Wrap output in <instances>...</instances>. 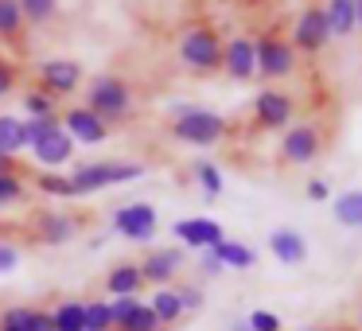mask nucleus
Segmentation results:
<instances>
[{"label":"nucleus","mask_w":362,"mask_h":331,"mask_svg":"<svg viewBox=\"0 0 362 331\" xmlns=\"http://www.w3.org/2000/svg\"><path fill=\"white\" fill-rule=\"evenodd\" d=\"M148 308H152V315H156L160 331H164V327H175V323L183 320V308H180L175 289H156V292H152V300H148Z\"/></svg>","instance_id":"obj_20"},{"label":"nucleus","mask_w":362,"mask_h":331,"mask_svg":"<svg viewBox=\"0 0 362 331\" xmlns=\"http://www.w3.org/2000/svg\"><path fill=\"white\" fill-rule=\"evenodd\" d=\"M304 331H358V327H354V323H335V327H320V323H315V327H304Z\"/></svg>","instance_id":"obj_41"},{"label":"nucleus","mask_w":362,"mask_h":331,"mask_svg":"<svg viewBox=\"0 0 362 331\" xmlns=\"http://www.w3.org/2000/svg\"><path fill=\"white\" fill-rule=\"evenodd\" d=\"M141 277H144V284H156V289H168V284L175 281V273H180V265H183V253L180 250H148L141 261Z\"/></svg>","instance_id":"obj_14"},{"label":"nucleus","mask_w":362,"mask_h":331,"mask_svg":"<svg viewBox=\"0 0 362 331\" xmlns=\"http://www.w3.org/2000/svg\"><path fill=\"white\" fill-rule=\"evenodd\" d=\"M20 265V250L12 242H0V273H12Z\"/></svg>","instance_id":"obj_38"},{"label":"nucleus","mask_w":362,"mask_h":331,"mask_svg":"<svg viewBox=\"0 0 362 331\" xmlns=\"http://www.w3.org/2000/svg\"><path fill=\"white\" fill-rule=\"evenodd\" d=\"M269 253L288 269L308 265V242H304V234L292 230V226H276L273 234H269Z\"/></svg>","instance_id":"obj_15"},{"label":"nucleus","mask_w":362,"mask_h":331,"mask_svg":"<svg viewBox=\"0 0 362 331\" xmlns=\"http://www.w3.org/2000/svg\"><path fill=\"white\" fill-rule=\"evenodd\" d=\"M292 117H296V98L284 90H261L253 98V125L257 129H288Z\"/></svg>","instance_id":"obj_7"},{"label":"nucleus","mask_w":362,"mask_h":331,"mask_svg":"<svg viewBox=\"0 0 362 331\" xmlns=\"http://www.w3.org/2000/svg\"><path fill=\"white\" fill-rule=\"evenodd\" d=\"M82 323H86V331H113L110 304H105V300H86V308H82Z\"/></svg>","instance_id":"obj_27"},{"label":"nucleus","mask_w":362,"mask_h":331,"mask_svg":"<svg viewBox=\"0 0 362 331\" xmlns=\"http://www.w3.org/2000/svg\"><path fill=\"white\" fill-rule=\"evenodd\" d=\"M105 304H110V320H113V327H121V323H125L129 315H133V308L141 304V300H136V296H113V300H105Z\"/></svg>","instance_id":"obj_34"},{"label":"nucleus","mask_w":362,"mask_h":331,"mask_svg":"<svg viewBox=\"0 0 362 331\" xmlns=\"http://www.w3.org/2000/svg\"><path fill=\"white\" fill-rule=\"evenodd\" d=\"M24 24H47L51 16L59 12V0H16Z\"/></svg>","instance_id":"obj_26"},{"label":"nucleus","mask_w":362,"mask_h":331,"mask_svg":"<svg viewBox=\"0 0 362 331\" xmlns=\"http://www.w3.org/2000/svg\"><path fill=\"white\" fill-rule=\"evenodd\" d=\"M0 40L4 43H24V16L16 0H0Z\"/></svg>","instance_id":"obj_25"},{"label":"nucleus","mask_w":362,"mask_h":331,"mask_svg":"<svg viewBox=\"0 0 362 331\" xmlns=\"http://www.w3.org/2000/svg\"><path fill=\"white\" fill-rule=\"evenodd\" d=\"M218 71L226 74L230 82H253V74H257V47H253V40L238 35V40L222 43Z\"/></svg>","instance_id":"obj_11"},{"label":"nucleus","mask_w":362,"mask_h":331,"mask_svg":"<svg viewBox=\"0 0 362 331\" xmlns=\"http://www.w3.org/2000/svg\"><path fill=\"white\" fill-rule=\"evenodd\" d=\"M175 296H180V308H183V312H199V308H203V292L191 289V284L175 289Z\"/></svg>","instance_id":"obj_37"},{"label":"nucleus","mask_w":362,"mask_h":331,"mask_svg":"<svg viewBox=\"0 0 362 331\" xmlns=\"http://www.w3.org/2000/svg\"><path fill=\"white\" fill-rule=\"evenodd\" d=\"M144 175V164L136 160H102V164H82L78 172H71V195H90V191L113 187V183H133Z\"/></svg>","instance_id":"obj_2"},{"label":"nucleus","mask_w":362,"mask_h":331,"mask_svg":"<svg viewBox=\"0 0 362 331\" xmlns=\"http://www.w3.org/2000/svg\"><path fill=\"white\" fill-rule=\"evenodd\" d=\"M323 12H327L331 24V40H343V35L354 32V0H327Z\"/></svg>","instance_id":"obj_22"},{"label":"nucleus","mask_w":362,"mask_h":331,"mask_svg":"<svg viewBox=\"0 0 362 331\" xmlns=\"http://www.w3.org/2000/svg\"><path fill=\"white\" fill-rule=\"evenodd\" d=\"M172 234L180 238L183 245H195V250H211V245H218L222 238H226V230H222L214 219H180V222L172 226Z\"/></svg>","instance_id":"obj_16"},{"label":"nucleus","mask_w":362,"mask_h":331,"mask_svg":"<svg viewBox=\"0 0 362 331\" xmlns=\"http://www.w3.org/2000/svg\"><path fill=\"white\" fill-rule=\"evenodd\" d=\"M113 331H160V323H156V315H152V308L141 300V304L133 308V315H129L121 327H113Z\"/></svg>","instance_id":"obj_31"},{"label":"nucleus","mask_w":362,"mask_h":331,"mask_svg":"<svg viewBox=\"0 0 362 331\" xmlns=\"http://www.w3.org/2000/svg\"><path fill=\"white\" fill-rule=\"evenodd\" d=\"M323 149V133L320 125H292L281 141V164H312Z\"/></svg>","instance_id":"obj_8"},{"label":"nucleus","mask_w":362,"mask_h":331,"mask_svg":"<svg viewBox=\"0 0 362 331\" xmlns=\"http://www.w3.org/2000/svg\"><path fill=\"white\" fill-rule=\"evenodd\" d=\"M24 110L32 113V117H59L55 98H51V94H43L40 86H35V90H28V94H24Z\"/></svg>","instance_id":"obj_29"},{"label":"nucleus","mask_w":362,"mask_h":331,"mask_svg":"<svg viewBox=\"0 0 362 331\" xmlns=\"http://www.w3.org/2000/svg\"><path fill=\"white\" fill-rule=\"evenodd\" d=\"M86 110L94 117H102L105 125L110 121H125L133 113V94H129L125 79L117 74H102V79L90 82V94H86Z\"/></svg>","instance_id":"obj_4"},{"label":"nucleus","mask_w":362,"mask_h":331,"mask_svg":"<svg viewBox=\"0 0 362 331\" xmlns=\"http://www.w3.org/2000/svg\"><path fill=\"white\" fill-rule=\"evenodd\" d=\"M82 308H86V300H59L55 308H51V323H55V331H86V323H82Z\"/></svg>","instance_id":"obj_23"},{"label":"nucleus","mask_w":362,"mask_h":331,"mask_svg":"<svg viewBox=\"0 0 362 331\" xmlns=\"http://www.w3.org/2000/svg\"><path fill=\"white\" fill-rule=\"evenodd\" d=\"M59 125H63V133L71 137V141H78V144L110 141V125H105L102 117H94L86 105H71V110H63L59 113Z\"/></svg>","instance_id":"obj_10"},{"label":"nucleus","mask_w":362,"mask_h":331,"mask_svg":"<svg viewBox=\"0 0 362 331\" xmlns=\"http://www.w3.org/2000/svg\"><path fill=\"white\" fill-rule=\"evenodd\" d=\"M180 59L195 74H214L222 63V40L211 24H191L180 40Z\"/></svg>","instance_id":"obj_3"},{"label":"nucleus","mask_w":362,"mask_h":331,"mask_svg":"<svg viewBox=\"0 0 362 331\" xmlns=\"http://www.w3.org/2000/svg\"><path fill=\"white\" fill-rule=\"evenodd\" d=\"M199 269H203L206 277L222 273V265H218V261H214V253H211V250H203V257H199Z\"/></svg>","instance_id":"obj_40"},{"label":"nucleus","mask_w":362,"mask_h":331,"mask_svg":"<svg viewBox=\"0 0 362 331\" xmlns=\"http://www.w3.org/2000/svg\"><path fill=\"white\" fill-rule=\"evenodd\" d=\"M78 226L82 222L74 214H63V211H40L32 219V230H35V242L40 245H66L78 238Z\"/></svg>","instance_id":"obj_13"},{"label":"nucleus","mask_w":362,"mask_h":331,"mask_svg":"<svg viewBox=\"0 0 362 331\" xmlns=\"http://www.w3.org/2000/svg\"><path fill=\"white\" fill-rule=\"evenodd\" d=\"M35 191H43V195H55V199H71V180L59 172H35Z\"/></svg>","instance_id":"obj_28"},{"label":"nucleus","mask_w":362,"mask_h":331,"mask_svg":"<svg viewBox=\"0 0 362 331\" xmlns=\"http://www.w3.org/2000/svg\"><path fill=\"white\" fill-rule=\"evenodd\" d=\"M113 226H117L121 238L129 242H148L156 234V211L148 203H125L113 211Z\"/></svg>","instance_id":"obj_12"},{"label":"nucleus","mask_w":362,"mask_h":331,"mask_svg":"<svg viewBox=\"0 0 362 331\" xmlns=\"http://www.w3.org/2000/svg\"><path fill=\"white\" fill-rule=\"evenodd\" d=\"M354 28H362V0H354Z\"/></svg>","instance_id":"obj_42"},{"label":"nucleus","mask_w":362,"mask_h":331,"mask_svg":"<svg viewBox=\"0 0 362 331\" xmlns=\"http://www.w3.org/2000/svg\"><path fill=\"white\" fill-rule=\"evenodd\" d=\"M59 117H28L24 121V137H28V149H32V144H40L43 137H51V133H59Z\"/></svg>","instance_id":"obj_30"},{"label":"nucleus","mask_w":362,"mask_h":331,"mask_svg":"<svg viewBox=\"0 0 362 331\" xmlns=\"http://www.w3.org/2000/svg\"><path fill=\"white\" fill-rule=\"evenodd\" d=\"M327 40H331V24H327L323 4H308V8L300 12L296 28H292V51L315 59L323 47H327Z\"/></svg>","instance_id":"obj_6"},{"label":"nucleus","mask_w":362,"mask_h":331,"mask_svg":"<svg viewBox=\"0 0 362 331\" xmlns=\"http://www.w3.org/2000/svg\"><path fill=\"white\" fill-rule=\"evenodd\" d=\"M168 133L180 144H195V149H211V144L230 137V121L218 113L203 110V105H175L168 117Z\"/></svg>","instance_id":"obj_1"},{"label":"nucleus","mask_w":362,"mask_h":331,"mask_svg":"<svg viewBox=\"0 0 362 331\" xmlns=\"http://www.w3.org/2000/svg\"><path fill=\"white\" fill-rule=\"evenodd\" d=\"M308 199H315V203H323V199H331V187L323 180H308Z\"/></svg>","instance_id":"obj_39"},{"label":"nucleus","mask_w":362,"mask_h":331,"mask_svg":"<svg viewBox=\"0 0 362 331\" xmlns=\"http://www.w3.org/2000/svg\"><path fill=\"white\" fill-rule=\"evenodd\" d=\"M32 156H35V164H43V168L71 164V156H74V141L63 133V129H59V133L43 137L40 144H32Z\"/></svg>","instance_id":"obj_18"},{"label":"nucleus","mask_w":362,"mask_h":331,"mask_svg":"<svg viewBox=\"0 0 362 331\" xmlns=\"http://www.w3.org/2000/svg\"><path fill=\"white\" fill-rule=\"evenodd\" d=\"M40 90L51 98H66L74 94V90L82 86V66L74 63V59H47V63H40Z\"/></svg>","instance_id":"obj_9"},{"label":"nucleus","mask_w":362,"mask_h":331,"mask_svg":"<svg viewBox=\"0 0 362 331\" xmlns=\"http://www.w3.org/2000/svg\"><path fill=\"white\" fill-rule=\"evenodd\" d=\"M28 199V187L20 175H0V207H16Z\"/></svg>","instance_id":"obj_32"},{"label":"nucleus","mask_w":362,"mask_h":331,"mask_svg":"<svg viewBox=\"0 0 362 331\" xmlns=\"http://www.w3.org/2000/svg\"><path fill=\"white\" fill-rule=\"evenodd\" d=\"M195 180L203 183L206 199L222 195V175H218V168H214V164H195Z\"/></svg>","instance_id":"obj_33"},{"label":"nucleus","mask_w":362,"mask_h":331,"mask_svg":"<svg viewBox=\"0 0 362 331\" xmlns=\"http://www.w3.org/2000/svg\"><path fill=\"white\" fill-rule=\"evenodd\" d=\"M250 331H284L281 327V320H276L273 312H265V308H257V312H250Z\"/></svg>","instance_id":"obj_35"},{"label":"nucleus","mask_w":362,"mask_h":331,"mask_svg":"<svg viewBox=\"0 0 362 331\" xmlns=\"http://www.w3.org/2000/svg\"><path fill=\"white\" fill-rule=\"evenodd\" d=\"M16 79H20V74H16V66H12L8 59L0 55V98H8L12 90H16Z\"/></svg>","instance_id":"obj_36"},{"label":"nucleus","mask_w":362,"mask_h":331,"mask_svg":"<svg viewBox=\"0 0 362 331\" xmlns=\"http://www.w3.org/2000/svg\"><path fill=\"white\" fill-rule=\"evenodd\" d=\"M211 253H214V261H218L222 269H238V273H245V269L257 265V253H253L250 245L234 242V238H222L218 245H211Z\"/></svg>","instance_id":"obj_19"},{"label":"nucleus","mask_w":362,"mask_h":331,"mask_svg":"<svg viewBox=\"0 0 362 331\" xmlns=\"http://www.w3.org/2000/svg\"><path fill=\"white\" fill-rule=\"evenodd\" d=\"M105 292L110 296H136L144 289V277H141V265L136 261H117V265L105 273Z\"/></svg>","instance_id":"obj_17"},{"label":"nucleus","mask_w":362,"mask_h":331,"mask_svg":"<svg viewBox=\"0 0 362 331\" xmlns=\"http://www.w3.org/2000/svg\"><path fill=\"white\" fill-rule=\"evenodd\" d=\"M253 47H257V74L261 79L273 82V79H288L296 71V51H292V40L281 28H269L265 35H257Z\"/></svg>","instance_id":"obj_5"},{"label":"nucleus","mask_w":362,"mask_h":331,"mask_svg":"<svg viewBox=\"0 0 362 331\" xmlns=\"http://www.w3.org/2000/svg\"><path fill=\"white\" fill-rule=\"evenodd\" d=\"M331 214H335L339 226L362 230V191H343V195H335V203H331Z\"/></svg>","instance_id":"obj_21"},{"label":"nucleus","mask_w":362,"mask_h":331,"mask_svg":"<svg viewBox=\"0 0 362 331\" xmlns=\"http://www.w3.org/2000/svg\"><path fill=\"white\" fill-rule=\"evenodd\" d=\"M24 149H28L24 117H8V113H0V152H4V156H20Z\"/></svg>","instance_id":"obj_24"}]
</instances>
